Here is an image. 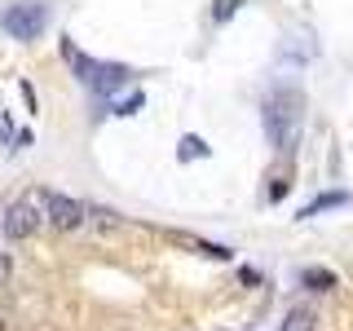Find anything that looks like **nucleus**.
Here are the masks:
<instances>
[{
	"label": "nucleus",
	"mask_w": 353,
	"mask_h": 331,
	"mask_svg": "<svg viewBox=\"0 0 353 331\" xmlns=\"http://www.w3.org/2000/svg\"><path fill=\"white\" fill-rule=\"evenodd\" d=\"M301 119H305V93L292 84L274 88L261 106V124H265V137H270L274 150H292L296 137H301Z\"/></svg>",
	"instance_id": "f257e3e1"
},
{
	"label": "nucleus",
	"mask_w": 353,
	"mask_h": 331,
	"mask_svg": "<svg viewBox=\"0 0 353 331\" xmlns=\"http://www.w3.org/2000/svg\"><path fill=\"white\" fill-rule=\"evenodd\" d=\"M66 58L75 62L80 80L93 88V93H102V97H110L119 84H128V66H119V62H93V58H84L80 49H71V44H66Z\"/></svg>",
	"instance_id": "f03ea898"
},
{
	"label": "nucleus",
	"mask_w": 353,
	"mask_h": 331,
	"mask_svg": "<svg viewBox=\"0 0 353 331\" xmlns=\"http://www.w3.org/2000/svg\"><path fill=\"white\" fill-rule=\"evenodd\" d=\"M0 27L14 40H36L40 31L49 27V9L44 5H9L5 14H0Z\"/></svg>",
	"instance_id": "7ed1b4c3"
},
{
	"label": "nucleus",
	"mask_w": 353,
	"mask_h": 331,
	"mask_svg": "<svg viewBox=\"0 0 353 331\" xmlns=\"http://www.w3.org/2000/svg\"><path fill=\"white\" fill-rule=\"evenodd\" d=\"M88 208L80 203V199H66V194H44V217L53 221V225H62V230H75L84 221Z\"/></svg>",
	"instance_id": "20e7f679"
},
{
	"label": "nucleus",
	"mask_w": 353,
	"mask_h": 331,
	"mask_svg": "<svg viewBox=\"0 0 353 331\" xmlns=\"http://www.w3.org/2000/svg\"><path fill=\"white\" fill-rule=\"evenodd\" d=\"M44 221V212H36V203H14L0 221V230H5V239H27L36 234V225Z\"/></svg>",
	"instance_id": "39448f33"
},
{
	"label": "nucleus",
	"mask_w": 353,
	"mask_h": 331,
	"mask_svg": "<svg viewBox=\"0 0 353 331\" xmlns=\"http://www.w3.org/2000/svg\"><path fill=\"white\" fill-rule=\"evenodd\" d=\"M349 190H327V194H314L309 203L301 208V221H309V217H323V212H331V208H345L349 203Z\"/></svg>",
	"instance_id": "423d86ee"
},
{
	"label": "nucleus",
	"mask_w": 353,
	"mask_h": 331,
	"mask_svg": "<svg viewBox=\"0 0 353 331\" xmlns=\"http://www.w3.org/2000/svg\"><path fill=\"white\" fill-rule=\"evenodd\" d=\"M279 331H318V314H314L309 305H292V309L283 314Z\"/></svg>",
	"instance_id": "0eeeda50"
},
{
	"label": "nucleus",
	"mask_w": 353,
	"mask_h": 331,
	"mask_svg": "<svg viewBox=\"0 0 353 331\" xmlns=\"http://www.w3.org/2000/svg\"><path fill=\"white\" fill-rule=\"evenodd\" d=\"M301 283L309 292H331V287H336V274L323 270V265H309V270H301Z\"/></svg>",
	"instance_id": "6e6552de"
},
{
	"label": "nucleus",
	"mask_w": 353,
	"mask_h": 331,
	"mask_svg": "<svg viewBox=\"0 0 353 331\" xmlns=\"http://www.w3.org/2000/svg\"><path fill=\"white\" fill-rule=\"evenodd\" d=\"M176 154H181V159H208L212 150H208V141H203V137L185 132V137H181V146H176Z\"/></svg>",
	"instance_id": "1a4fd4ad"
},
{
	"label": "nucleus",
	"mask_w": 353,
	"mask_h": 331,
	"mask_svg": "<svg viewBox=\"0 0 353 331\" xmlns=\"http://www.w3.org/2000/svg\"><path fill=\"white\" fill-rule=\"evenodd\" d=\"M146 106V93H124V97H110V110L115 115H132V110Z\"/></svg>",
	"instance_id": "9d476101"
},
{
	"label": "nucleus",
	"mask_w": 353,
	"mask_h": 331,
	"mask_svg": "<svg viewBox=\"0 0 353 331\" xmlns=\"http://www.w3.org/2000/svg\"><path fill=\"white\" fill-rule=\"evenodd\" d=\"M234 9H239V0H225V5H216V14H212V18H216V22H225L230 14H234Z\"/></svg>",
	"instance_id": "9b49d317"
},
{
	"label": "nucleus",
	"mask_w": 353,
	"mask_h": 331,
	"mask_svg": "<svg viewBox=\"0 0 353 331\" xmlns=\"http://www.w3.org/2000/svg\"><path fill=\"white\" fill-rule=\"evenodd\" d=\"M9 270H14V261H9V252H0V283L9 279Z\"/></svg>",
	"instance_id": "f8f14e48"
},
{
	"label": "nucleus",
	"mask_w": 353,
	"mask_h": 331,
	"mask_svg": "<svg viewBox=\"0 0 353 331\" xmlns=\"http://www.w3.org/2000/svg\"><path fill=\"white\" fill-rule=\"evenodd\" d=\"M0 331H5V318H0Z\"/></svg>",
	"instance_id": "ddd939ff"
}]
</instances>
